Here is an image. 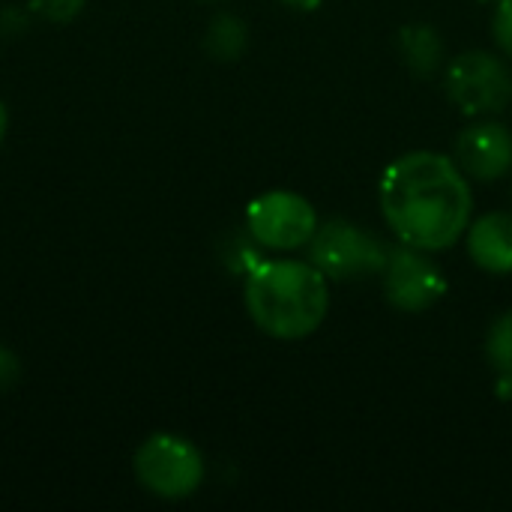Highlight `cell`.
I'll list each match as a JSON object with an SVG mask.
<instances>
[{"label": "cell", "instance_id": "obj_1", "mask_svg": "<svg viewBox=\"0 0 512 512\" xmlns=\"http://www.w3.org/2000/svg\"><path fill=\"white\" fill-rule=\"evenodd\" d=\"M381 210L393 234L414 249L441 252L471 225V186L465 171L432 150L396 159L381 180Z\"/></svg>", "mask_w": 512, "mask_h": 512}, {"label": "cell", "instance_id": "obj_2", "mask_svg": "<svg viewBox=\"0 0 512 512\" xmlns=\"http://www.w3.org/2000/svg\"><path fill=\"white\" fill-rule=\"evenodd\" d=\"M246 312L273 339L312 336L330 309L327 276L309 261H258L246 273Z\"/></svg>", "mask_w": 512, "mask_h": 512}, {"label": "cell", "instance_id": "obj_3", "mask_svg": "<svg viewBox=\"0 0 512 512\" xmlns=\"http://www.w3.org/2000/svg\"><path fill=\"white\" fill-rule=\"evenodd\" d=\"M141 489L162 501H183L204 483V456L180 435H150L132 459Z\"/></svg>", "mask_w": 512, "mask_h": 512}, {"label": "cell", "instance_id": "obj_4", "mask_svg": "<svg viewBox=\"0 0 512 512\" xmlns=\"http://www.w3.org/2000/svg\"><path fill=\"white\" fill-rule=\"evenodd\" d=\"M390 246L372 231L357 228L345 219H330L318 225L309 240V261L336 282H357L384 270Z\"/></svg>", "mask_w": 512, "mask_h": 512}, {"label": "cell", "instance_id": "obj_5", "mask_svg": "<svg viewBox=\"0 0 512 512\" xmlns=\"http://www.w3.org/2000/svg\"><path fill=\"white\" fill-rule=\"evenodd\" d=\"M450 102L468 117H492L512 102V69L492 51H465L444 72Z\"/></svg>", "mask_w": 512, "mask_h": 512}, {"label": "cell", "instance_id": "obj_6", "mask_svg": "<svg viewBox=\"0 0 512 512\" xmlns=\"http://www.w3.org/2000/svg\"><path fill=\"white\" fill-rule=\"evenodd\" d=\"M246 228L261 249L291 252L309 246V240L318 231V213L303 195L288 189H273L258 195L246 207Z\"/></svg>", "mask_w": 512, "mask_h": 512}, {"label": "cell", "instance_id": "obj_7", "mask_svg": "<svg viewBox=\"0 0 512 512\" xmlns=\"http://www.w3.org/2000/svg\"><path fill=\"white\" fill-rule=\"evenodd\" d=\"M381 279L387 300L402 312H423L447 294L444 273L426 258L423 249L405 243L399 249H390Z\"/></svg>", "mask_w": 512, "mask_h": 512}, {"label": "cell", "instance_id": "obj_8", "mask_svg": "<svg viewBox=\"0 0 512 512\" xmlns=\"http://www.w3.org/2000/svg\"><path fill=\"white\" fill-rule=\"evenodd\" d=\"M456 159L474 180H501L512 168V132L501 120L480 117L456 138Z\"/></svg>", "mask_w": 512, "mask_h": 512}, {"label": "cell", "instance_id": "obj_9", "mask_svg": "<svg viewBox=\"0 0 512 512\" xmlns=\"http://www.w3.org/2000/svg\"><path fill=\"white\" fill-rule=\"evenodd\" d=\"M468 252L486 273H512V213H489L468 225Z\"/></svg>", "mask_w": 512, "mask_h": 512}, {"label": "cell", "instance_id": "obj_10", "mask_svg": "<svg viewBox=\"0 0 512 512\" xmlns=\"http://www.w3.org/2000/svg\"><path fill=\"white\" fill-rule=\"evenodd\" d=\"M399 51L417 78H432L444 63V39L432 24H405L399 30Z\"/></svg>", "mask_w": 512, "mask_h": 512}, {"label": "cell", "instance_id": "obj_11", "mask_svg": "<svg viewBox=\"0 0 512 512\" xmlns=\"http://www.w3.org/2000/svg\"><path fill=\"white\" fill-rule=\"evenodd\" d=\"M249 45V27L243 18L231 15V12H219L204 33V51L216 60V63H234L243 57Z\"/></svg>", "mask_w": 512, "mask_h": 512}, {"label": "cell", "instance_id": "obj_12", "mask_svg": "<svg viewBox=\"0 0 512 512\" xmlns=\"http://www.w3.org/2000/svg\"><path fill=\"white\" fill-rule=\"evenodd\" d=\"M486 357L495 369V387L501 399H512V312L495 318L486 336Z\"/></svg>", "mask_w": 512, "mask_h": 512}, {"label": "cell", "instance_id": "obj_13", "mask_svg": "<svg viewBox=\"0 0 512 512\" xmlns=\"http://www.w3.org/2000/svg\"><path fill=\"white\" fill-rule=\"evenodd\" d=\"M84 6H87V0H30V12H36L54 24H66V21L78 18Z\"/></svg>", "mask_w": 512, "mask_h": 512}, {"label": "cell", "instance_id": "obj_14", "mask_svg": "<svg viewBox=\"0 0 512 512\" xmlns=\"http://www.w3.org/2000/svg\"><path fill=\"white\" fill-rule=\"evenodd\" d=\"M492 33H495V42L501 45V51L512 57V0L498 3L495 18H492Z\"/></svg>", "mask_w": 512, "mask_h": 512}, {"label": "cell", "instance_id": "obj_15", "mask_svg": "<svg viewBox=\"0 0 512 512\" xmlns=\"http://www.w3.org/2000/svg\"><path fill=\"white\" fill-rule=\"evenodd\" d=\"M18 378H21V363H18V357H15L9 348L0 345V396H3L6 390H12V387L18 384Z\"/></svg>", "mask_w": 512, "mask_h": 512}, {"label": "cell", "instance_id": "obj_16", "mask_svg": "<svg viewBox=\"0 0 512 512\" xmlns=\"http://www.w3.org/2000/svg\"><path fill=\"white\" fill-rule=\"evenodd\" d=\"M279 3H285V6H291V9H297V12H312V9H318L324 0H279Z\"/></svg>", "mask_w": 512, "mask_h": 512}, {"label": "cell", "instance_id": "obj_17", "mask_svg": "<svg viewBox=\"0 0 512 512\" xmlns=\"http://www.w3.org/2000/svg\"><path fill=\"white\" fill-rule=\"evenodd\" d=\"M6 129H9V111H6V105H3V99H0V144H3V138H6Z\"/></svg>", "mask_w": 512, "mask_h": 512}, {"label": "cell", "instance_id": "obj_18", "mask_svg": "<svg viewBox=\"0 0 512 512\" xmlns=\"http://www.w3.org/2000/svg\"><path fill=\"white\" fill-rule=\"evenodd\" d=\"M480 3H501V0H480Z\"/></svg>", "mask_w": 512, "mask_h": 512}]
</instances>
